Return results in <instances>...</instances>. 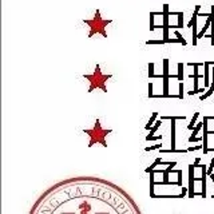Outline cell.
I'll return each instance as SVG.
<instances>
[{
    "label": "cell",
    "instance_id": "6da1fadb",
    "mask_svg": "<svg viewBox=\"0 0 214 214\" xmlns=\"http://www.w3.org/2000/svg\"><path fill=\"white\" fill-rule=\"evenodd\" d=\"M111 74H107V75H105V74L100 72V67L99 64H96L95 67V72L92 74V75H87V74H85L83 75V78H86L87 80H90V88H88V92H91L95 87H99V88H102V91L107 92V87H106V80L111 78Z\"/></svg>",
    "mask_w": 214,
    "mask_h": 214
},
{
    "label": "cell",
    "instance_id": "7a4b0ae2",
    "mask_svg": "<svg viewBox=\"0 0 214 214\" xmlns=\"http://www.w3.org/2000/svg\"><path fill=\"white\" fill-rule=\"evenodd\" d=\"M85 133L87 134V135H90V138H91V140H90V143H88V147H91L95 142L102 143V145L106 147L107 142H106L105 136L107 135V134L111 133V130H110V129L109 130H103L102 127H100V122H99V120H96L94 129L92 130H85Z\"/></svg>",
    "mask_w": 214,
    "mask_h": 214
},
{
    "label": "cell",
    "instance_id": "3957f363",
    "mask_svg": "<svg viewBox=\"0 0 214 214\" xmlns=\"http://www.w3.org/2000/svg\"><path fill=\"white\" fill-rule=\"evenodd\" d=\"M194 169H195L194 165L189 166V197L190 198H193L195 195V193H194Z\"/></svg>",
    "mask_w": 214,
    "mask_h": 214
},
{
    "label": "cell",
    "instance_id": "277c9868",
    "mask_svg": "<svg viewBox=\"0 0 214 214\" xmlns=\"http://www.w3.org/2000/svg\"><path fill=\"white\" fill-rule=\"evenodd\" d=\"M198 67L199 64H194V70H195V72L192 75V78H194V90L193 91H190L189 92V95H195V94H198V78H199V75H198Z\"/></svg>",
    "mask_w": 214,
    "mask_h": 214
},
{
    "label": "cell",
    "instance_id": "5b68a950",
    "mask_svg": "<svg viewBox=\"0 0 214 214\" xmlns=\"http://www.w3.org/2000/svg\"><path fill=\"white\" fill-rule=\"evenodd\" d=\"M159 163H160V165H170V163H171V162H162V160H160V159H157V160L153 163L151 166H149V167H147V169H146V173H151V171H154V167H157V166L159 165Z\"/></svg>",
    "mask_w": 214,
    "mask_h": 214
},
{
    "label": "cell",
    "instance_id": "8992f818",
    "mask_svg": "<svg viewBox=\"0 0 214 214\" xmlns=\"http://www.w3.org/2000/svg\"><path fill=\"white\" fill-rule=\"evenodd\" d=\"M159 126H160V120H157V123L151 127V131H150V134L146 136V140H151V138L154 136V134H155V131L158 130V127H159Z\"/></svg>",
    "mask_w": 214,
    "mask_h": 214
},
{
    "label": "cell",
    "instance_id": "52a82bcc",
    "mask_svg": "<svg viewBox=\"0 0 214 214\" xmlns=\"http://www.w3.org/2000/svg\"><path fill=\"white\" fill-rule=\"evenodd\" d=\"M212 75H213V83H212V87H210V90H209V91H207V92L205 94V95H201V96H199V99H201V100H203V99L209 98V96H210V95H212V94L214 92V67H213V74H212Z\"/></svg>",
    "mask_w": 214,
    "mask_h": 214
},
{
    "label": "cell",
    "instance_id": "ba28073f",
    "mask_svg": "<svg viewBox=\"0 0 214 214\" xmlns=\"http://www.w3.org/2000/svg\"><path fill=\"white\" fill-rule=\"evenodd\" d=\"M157 116H158V114H157V112H154L153 115H151V118H150V120H149V122L146 123V127H145L146 130H150V129H151V126H153V122H154V120H155V119H157Z\"/></svg>",
    "mask_w": 214,
    "mask_h": 214
},
{
    "label": "cell",
    "instance_id": "9c48e42d",
    "mask_svg": "<svg viewBox=\"0 0 214 214\" xmlns=\"http://www.w3.org/2000/svg\"><path fill=\"white\" fill-rule=\"evenodd\" d=\"M198 116H199V112H195V114L193 115V119L190 120L189 126H187V129H189V130H193V129H194V125H195V120H197V118H198Z\"/></svg>",
    "mask_w": 214,
    "mask_h": 214
},
{
    "label": "cell",
    "instance_id": "30bf717a",
    "mask_svg": "<svg viewBox=\"0 0 214 214\" xmlns=\"http://www.w3.org/2000/svg\"><path fill=\"white\" fill-rule=\"evenodd\" d=\"M201 127H202V123H198V125H197V127L195 129H194V131H193V134L192 135H190V138H195L197 136V134L199 133V130H201Z\"/></svg>",
    "mask_w": 214,
    "mask_h": 214
},
{
    "label": "cell",
    "instance_id": "8fae6325",
    "mask_svg": "<svg viewBox=\"0 0 214 214\" xmlns=\"http://www.w3.org/2000/svg\"><path fill=\"white\" fill-rule=\"evenodd\" d=\"M182 72H183V66L179 63V64H178V75H177V78L179 79V82H182V76H183Z\"/></svg>",
    "mask_w": 214,
    "mask_h": 214
},
{
    "label": "cell",
    "instance_id": "7c38bea8",
    "mask_svg": "<svg viewBox=\"0 0 214 214\" xmlns=\"http://www.w3.org/2000/svg\"><path fill=\"white\" fill-rule=\"evenodd\" d=\"M209 64H210V63H206V64H205V70H206V74H205V86H209V79H207V72H209Z\"/></svg>",
    "mask_w": 214,
    "mask_h": 214
},
{
    "label": "cell",
    "instance_id": "4fadbf2b",
    "mask_svg": "<svg viewBox=\"0 0 214 214\" xmlns=\"http://www.w3.org/2000/svg\"><path fill=\"white\" fill-rule=\"evenodd\" d=\"M213 169H214V158H212V163H210V166L207 167V175L213 174Z\"/></svg>",
    "mask_w": 214,
    "mask_h": 214
},
{
    "label": "cell",
    "instance_id": "5bb4252c",
    "mask_svg": "<svg viewBox=\"0 0 214 214\" xmlns=\"http://www.w3.org/2000/svg\"><path fill=\"white\" fill-rule=\"evenodd\" d=\"M155 149H160V145H157V146H154V147H147L146 151H150V150H155Z\"/></svg>",
    "mask_w": 214,
    "mask_h": 214
},
{
    "label": "cell",
    "instance_id": "9a60e30c",
    "mask_svg": "<svg viewBox=\"0 0 214 214\" xmlns=\"http://www.w3.org/2000/svg\"><path fill=\"white\" fill-rule=\"evenodd\" d=\"M162 138V135H155V136H153L151 140H157V139H160Z\"/></svg>",
    "mask_w": 214,
    "mask_h": 214
},
{
    "label": "cell",
    "instance_id": "2e32d148",
    "mask_svg": "<svg viewBox=\"0 0 214 214\" xmlns=\"http://www.w3.org/2000/svg\"><path fill=\"white\" fill-rule=\"evenodd\" d=\"M209 177H210V178H212V179H213V182H214V175H213V174H210V175H209Z\"/></svg>",
    "mask_w": 214,
    "mask_h": 214
}]
</instances>
